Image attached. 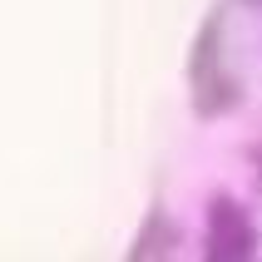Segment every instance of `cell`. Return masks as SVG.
Listing matches in <instances>:
<instances>
[{
  "instance_id": "1",
  "label": "cell",
  "mask_w": 262,
  "mask_h": 262,
  "mask_svg": "<svg viewBox=\"0 0 262 262\" xmlns=\"http://www.w3.org/2000/svg\"><path fill=\"white\" fill-rule=\"evenodd\" d=\"M252 252V223L233 198H213L208 213V257H248Z\"/></svg>"
}]
</instances>
